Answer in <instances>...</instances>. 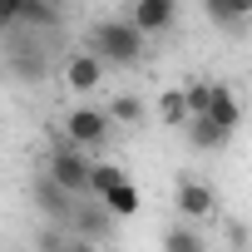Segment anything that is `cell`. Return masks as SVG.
Wrapping results in <instances>:
<instances>
[{
  "label": "cell",
  "instance_id": "obj_16",
  "mask_svg": "<svg viewBox=\"0 0 252 252\" xmlns=\"http://www.w3.org/2000/svg\"><path fill=\"white\" fill-rule=\"evenodd\" d=\"M183 129H188V144H193V149H203V154H213V149H222V144L232 139V134H222V129H213L208 119H188Z\"/></svg>",
  "mask_w": 252,
  "mask_h": 252
},
{
  "label": "cell",
  "instance_id": "obj_8",
  "mask_svg": "<svg viewBox=\"0 0 252 252\" xmlns=\"http://www.w3.org/2000/svg\"><path fill=\"white\" fill-rule=\"evenodd\" d=\"M60 74H64V89H69V94H79V99H89V94L104 84V64H99L89 50H74V55H64Z\"/></svg>",
  "mask_w": 252,
  "mask_h": 252
},
{
  "label": "cell",
  "instance_id": "obj_6",
  "mask_svg": "<svg viewBox=\"0 0 252 252\" xmlns=\"http://www.w3.org/2000/svg\"><path fill=\"white\" fill-rule=\"evenodd\" d=\"M64 232H69L74 242H94V247H104V242L114 237V218H109L94 198H79L74 213H69V222H64Z\"/></svg>",
  "mask_w": 252,
  "mask_h": 252
},
{
  "label": "cell",
  "instance_id": "obj_19",
  "mask_svg": "<svg viewBox=\"0 0 252 252\" xmlns=\"http://www.w3.org/2000/svg\"><path fill=\"white\" fill-rule=\"evenodd\" d=\"M208 20H218V25H242V20H247V0H208Z\"/></svg>",
  "mask_w": 252,
  "mask_h": 252
},
{
  "label": "cell",
  "instance_id": "obj_7",
  "mask_svg": "<svg viewBox=\"0 0 252 252\" xmlns=\"http://www.w3.org/2000/svg\"><path fill=\"white\" fill-rule=\"evenodd\" d=\"M124 20H129V30H134L139 40L163 35V30L178 20V0H134V10L124 15Z\"/></svg>",
  "mask_w": 252,
  "mask_h": 252
},
{
  "label": "cell",
  "instance_id": "obj_1",
  "mask_svg": "<svg viewBox=\"0 0 252 252\" xmlns=\"http://www.w3.org/2000/svg\"><path fill=\"white\" fill-rule=\"evenodd\" d=\"M89 45V55L104 64V69H134L139 60H144V40L129 30V20H124V15H109V20H99L89 35H84Z\"/></svg>",
  "mask_w": 252,
  "mask_h": 252
},
{
  "label": "cell",
  "instance_id": "obj_23",
  "mask_svg": "<svg viewBox=\"0 0 252 252\" xmlns=\"http://www.w3.org/2000/svg\"><path fill=\"white\" fill-rule=\"evenodd\" d=\"M0 40H10V20L5 15H0Z\"/></svg>",
  "mask_w": 252,
  "mask_h": 252
},
{
  "label": "cell",
  "instance_id": "obj_20",
  "mask_svg": "<svg viewBox=\"0 0 252 252\" xmlns=\"http://www.w3.org/2000/svg\"><path fill=\"white\" fill-rule=\"evenodd\" d=\"M69 242H74V237H69L64 227H50V222H45V227L35 232V252H64Z\"/></svg>",
  "mask_w": 252,
  "mask_h": 252
},
{
  "label": "cell",
  "instance_id": "obj_9",
  "mask_svg": "<svg viewBox=\"0 0 252 252\" xmlns=\"http://www.w3.org/2000/svg\"><path fill=\"white\" fill-rule=\"evenodd\" d=\"M30 198H35V208H40V218H45L50 227H64V222H69V213H74V198H69V193H60V188H55L45 173L35 178Z\"/></svg>",
  "mask_w": 252,
  "mask_h": 252
},
{
  "label": "cell",
  "instance_id": "obj_14",
  "mask_svg": "<svg viewBox=\"0 0 252 252\" xmlns=\"http://www.w3.org/2000/svg\"><path fill=\"white\" fill-rule=\"evenodd\" d=\"M163 252H208V237L193 222H168L163 227Z\"/></svg>",
  "mask_w": 252,
  "mask_h": 252
},
{
  "label": "cell",
  "instance_id": "obj_21",
  "mask_svg": "<svg viewBox=\"0 0 252 252\" xmlns=\"http://www.w3.org/2000/svg\"><path fill=\"white\" fill-rule=\"evenodd\" d=\"M227 242H232V252H242V247H247V227H242L237 218L227 222Z\"/></svg>",
  "mask_w": 252,
  "mask_h": 252
},
{
  "label": "cell",
  "instance_id": "obj_10",
  "mask_svg": "<svg viewBox=\"0 0 252 252\" xmlns=\"http://www.w3.org/2000/svg\"><path fill=\"white\" fill-rule=\"evenodd\" d=\"M213 129H222V134H237V124H242V104H237V94L227 89V84H213V99H208V114H203Z\"/></svg>",
  "mask_w": 252,
  "mask_h": 252
},
{
  "label": "cell",
  "instance_id": "obj_5",
  "mask_svg": "<svg viewBox=\"0 0 252 252\" xmlns=\"http://www.w3.org/2000/svg\"><path fill=\"white\" fill-rule=\"evenodd\" d=\"M5 69H10L20 84H45V74H50V55H45L40 40L15 35V40H5Z\"/></svg>",
  "mask_w": 252,
  "mask_h": 252
},
{
  "label": "cell",
  "instance_id": "obj_13",
  "mask_svg": "<svg viewBox=\"0 0 252 252\" xmlns=\"http://www.w3.org/2000/svg\"><path fill=\"white\" fill-rule=\"evenodd\" d=\"M104 119H109V124H129V129H139V124L149 119V104H144L139 94H114V99L104 104Z\"/></svg>",
  "mask_w": 252,
  "mask_h": 252
},
{
  "label": "cell",
  "instance_id": "obj_11",
  "mask_svg": "<svg viewBox=\"0 0 252 252\" xmlns=\"http://www.w3.org/2000/svg\"><path fill=\"white\" fill-rule=\"evenodd\" d=\"M99 208H104L114 222H119V218H134V213L144 208V193H139V183H134V178H124L114 193H104V198H99Z\"/></svg>",
  "mask_w": 252,
  "mask_h": 252
},
{
  "label": "cell",
  "instance_id": "obj_15",
  "mask_svg": "<svg viewBox=\"0 0 252 252\" xmlns=\"http://www.w3.org/2000/svg\"><path fill=\"white\" fill-rule=\"evenodd\" d=\"M124 178H129V173H124L119 163H89V198L99 203V198H104V193H114Z\"/></svg>",
  "mask_w": 252,
  "mask_h": 252
},
{
  "label": "cell",
  "instance_id": "obj_12",
  "mask_svg": "<svg viewBox=\"0 0 252 252\" xmlns=\"http://www.w3.org/2000/svg\"><path fill=\"white\" fill-rule=\"evenodd\" d=\"M60 5H45V0H20L15 10V30H60Z\"/></svg>",
  "mask_w": 252,
  "mask_h": 252
},
{
  "label": "cell",
  "instance_id": "obj_4",
  "mask_svg": "<svg viewBox=\"0 0 252 252\" xmlns=\"http://www.w3.org/2000/svg\"><path fill=\"white\" fill-rule=\"evenodd\" d=\"M173 208H178V218L183 222H208V218H218V188L208 183V178H178L173 183Z\"/></svg>",
  "mask_w": 252,
  "mask_h": 252
},
{
  "label": "cell",
  "instance_id": "obj_2",
  "mask_svg": "<svg viewBox=\"0 0 252 252\" xmlns=\"http://www.w3.org/2000/svg\"><path fill=\"white\" fill-rule=\"evenodd\" d=\"M60 144H69V149H79L84 158L89 154H99L104 144H109V134H114V124L104 119V109H94V104H74V109H64L60 114Z\"/></svg>",
  "mask_w": 252,
  "mask_h": 252
},
{
  "label": "cell",
  "instance_id": "obj_3",
  "mask_svg": "<svg viewBox=\"0 0 252 252\" xmlns=\"http://www.w3.org/2000/svg\"><path fill=\"white\" fill-rule=\"evenodd\" d=\"M89 163H94V158H84L79 149L55 144V149L45 154V178H50L60 193H69V198L79 203V198H89Z\"/></svg>",
  "mask_w": 252,
  "mask_h": 252
},
{
  "label": "cell",
  "instance_id": "obj_17",
  "mask_svg": "<svg viewBox=\"0 0 252 252\" xmlns=\"http://www.w3.org/2000/svg\"><path fill=\"white\" fill-rule=\"evenodd\" d=\"M158 119H163V124H173V129H183V124H188L183 89H163V94H158Z\"/></svg>",
  "mask_w": 252,
  "mask_h": 252
},
{
  "label": "cell",
  "instance_id": "obj_22",
  "mask_svg": "<svg viewBox=\"0 0 252 252\" xmlns=\"http://www.w3.org/2000/svg\"><path fill=\"white\" fill-rule=\"evenodd\" d=\"M64 252H104V247H94V242H69Z\"/></svg>",
  "mask_w": 252,
  "mask_h": 252
},
{
  "label": "cell",
  "instance_id": "obj_18",
  "mask_svg": "<svg viewBox=\"0 0 252 252\" xmlns=\"http://www.w3.org/2000/svg\"><path fill=\"white\" fill-rule=\"evenodd\" d=\"M208 99H213V79H188V84H183L188 119H203V114H208Z\"/></svg>",
  "mask_w": 252,
  "mask_h": 252
}]
</instances>
